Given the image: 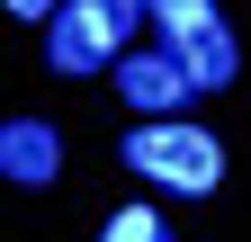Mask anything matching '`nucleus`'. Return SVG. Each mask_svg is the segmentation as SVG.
I'll use <instances>...</instances> for the list:
<instances>
[{
  "instance_id": "f257e3e1",
  "label": "nucleus",
  "mask_w": 251,
  "mask_h": 242,
  "mask_svg": "<svg viewBox=\"0 0 251 242\" xmlns=\"http://www.w3.org/2000/svg\"><path fill=\"white\" fill-rule=\"evenodd\" d=\"M117 153H126V170L162 179V189H179V197H206L215 179H225V144H215L206 126H179V117H152V126H135Z\"/></svg>"
},
{
  "instance_id": "f03ea898",
  "label": "nucleus",
  "mask_w": 251,
  "mask_h": 242,
  "mask_svg": "<svg viewBox=\"0 0 251 242\" xmlns=\"http://www.w3.org/2000/svg\"><path fill=\"white\" fill-rule=\"evenodd\" d=\"M135 18L144 0H63V18L45 27V63L54 72H99L135 54Z\"/></svg>"
},
{
  "instance_id": "7ed1b4c3",
  "label": "nucleus",
  "mask_w": 251,
  "mask_h": 242,
  "mask_svg": "<svg viewBox=\"0 0 251 242\" xmlns=\"http://www.w3.org/2000/svg\"><path fill=\"white\" fill-rule=\"evenodd\" d=\"M117 90H126V108H144V117H171V108H179L198 81H188V63H179L171 45H152V54H126V63H117Z\"/></svg>"
},
{
  "instance_id": "20e7f679",
  "label": "nucleus",
  "mask_w": 251,
  "mask_h": 242,
  "mask_svg": "<svg viewBox=\"0 0 251 242\" xmlns=\"http://www.w3.org/2000/svg\"><path fill=\"white\" fill-rule=\"evenodd\" d=\"M0 170H9L18 189H45V179L63 170V135L36 126V117H9V126H0Z\"/></svg>"
},
{
  "instance_id": "39448f33",
  "label": "nucleus",
  "mask_w": 251,
  "mask_h": 242,
  "mask_svg": "<svg viewBox=\"0 0 251 242\" xmlns=\"http://www.w3.org/2000/svg\"><path fill=\"white\" fill-rule=\"evenodd\" d=\"M171 54L188 63V81H198V90H225V81L242 72V45H233L225 18H206V27H188V36H171Z\"/></svg>"
},
{
  "instance_id": "423d86ee",
  "label": "nucleus",
  "mask_w": 251,
  "mask_h": 242,
  "mask_svg": "<svg viewBox=\"0 0 251 242\" xmlns=\"http://www.w3.org/2000/svg\"><path fill=\"white\" fill-rule=\"evenodd\" d=\"M99 242H179L162 216H152V206H117V216H108V233Z\"/></svg>"
},
{
  "instance_id": "0eeeda50",
  "label": "nucleus",
  "mask_w": 251,
  "mask_h": 242,
  "mask_svg": "<svg viewBox=\"0 0 251 242\" xmlns=\"http://www.w3.org/2000/svg\"><path fill=\"white\" fill-rule=\"evenodd\" d=\"M144 9L162 18L171 36H188V27H206V18H215V0H144Z\"/></svg>"
},
{
  "instance_id": "6e6552de",
  "label": "nucleus",
  "mask_w": 251,
  "mask_h": 242,
  "mask_svg": "<svg viewBox=\"0 0 251 242\" xmlns=\"http://www.w3.org/2000/svg\"><path fill=\"white\" fill-rule=\"evenodd\" d=\"M9 9H18V18H45V27L63 18V9H54V0H9Z\"/></svg>"
}]
</instances>
